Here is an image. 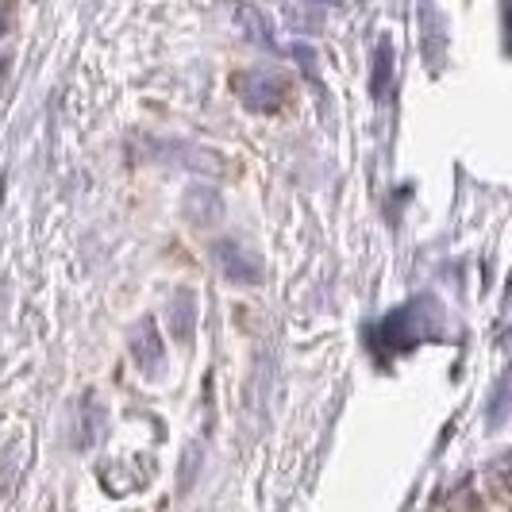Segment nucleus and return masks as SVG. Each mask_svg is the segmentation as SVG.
<instances>
[{
	"label": "nucleus",
	"mask_w": 512,
	"mask_h": 512,
	"mask_svg": "<svg viewBox=\"0 0 512 512\" xmlns=\"http://www.w3.org/2000/svg\"><path fill=\"white\" fill-rule=\"evenodd\" d=\"M432 332H439V308L428 297H416L409 305H401L397 312H389L378 328V339L393 351H409L420 339H428Z\"/></svg>",
	"instance_id": "1"
},
{
	"label": "nucleus",
	"mask_w": 512,
	"mask_h": 512,
	"mask_svg": "<svg viewBox=\"0 0 512 512\" xmlns=\"http://www.w3.org/2000/svg\"><path fill=\"white\" fill-rule=\"evenodd\" d=\"M231 89H235V97L243 101V108L266 116V112H278V108L289 101L293 81H289V74H282V70L255 66V70H239V74L231 77Z\"/></svg>",
	"instance_id": "2"
},
{
	"label": "nucleus",
	"mask_w": 512,
	"mask_h": 512,
	"mask_svg": "<svg viewBox=\"0 0 512 512\" xmlns=\"http://www.w3.org/2000/svg\"><path fill=\"white\" fill-rule=\"evenodd\" d=\"M212 255H216V262H220L224 278H231V282L262 285V278H266V266H262V258H258L251 247L235 243V239H220V243L212 247Z\"/></svg>",
	"instance_id": "3"
},
{
	"label": "nucleus",
	"mask_w": 512,
	"mask_h": 512,
	"mask_svg": "<svg viewBox=\"0 0 512 512\" xmlns=\"http://www.w3.org/2000/svg\"><path fill=\"white\" fill-rule=\"evenodd\" d=\"M131 355H135V362H139L147 374H151V370H162L166 355H162V339H158L154 320H139V324H135V332H131Z\"/></svg>",
	"instance_id": "4"
},
{
	"label": "nucleus",
	"mask_w": 512,
	"mask_h": 512,
	"mask_svg": "<svg viewBox=\"0 0 512 512\" xmlns=\"http://www.w3.org/2000/svg\"><path fill=\"white\" fill-rule=\"evenodd\" d=\"M181 208H185V216L193 220V224H208V220H220V212H224V205H220V197L208 189V185H197V189H189L185 193V201H181Z\"/></svg>",
	"instance_id": "5"
},
{
	"label": "nucleus",
	"mask_w": 512,
	"mask_h": 512,
	"mask_svg": "<svg viewBox=\"0 0 512 512\" xmlns=\"http://www.w3.org/2000/svg\"><path fill=\"white\" fill-rule=\"evenodd\" d=\"M389 77H393V47L382 39L378 51H374V74H370V93H374V97H385Z\"/></svg>",
	"instance_id": "6"
},
{
	"label": "nucleus",
	"mask_w": 512,
	"mask_h": 512,
	"mask_svg": "<svg viewBox=\"0 0 512 512\" xmlns=\"http://www.w3.org/2000/svg\"><path fill=\"white\" fill-rule=\"evenodd\" d=\"M4 31H8V16H4V12H0V35H4Z\"/></svg>",
	"instance_id": "7"
}]
</instances>
